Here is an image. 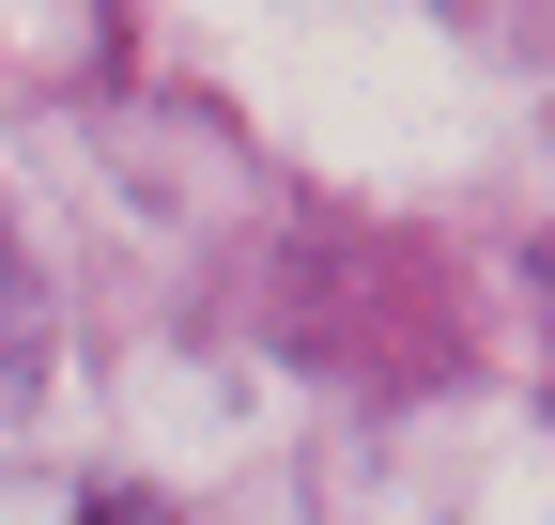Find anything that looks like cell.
Returning <instances> with one entry per match:
<instances>
[{
  "label": "cell",
  "instance_id": "cell-1",
  "mask_svg": "<svg viewBox=\"0 0 555 525\" xmlns=\"http://www.w3.org/2000/svg\"><path fill=\"white\" fill-rule=\"evenodd\" d=\"M93 525H170V495H108V510H93Z\"/></svg>",
  "mask_w": 555,
  "mask_h": 525
}]
</instances>
